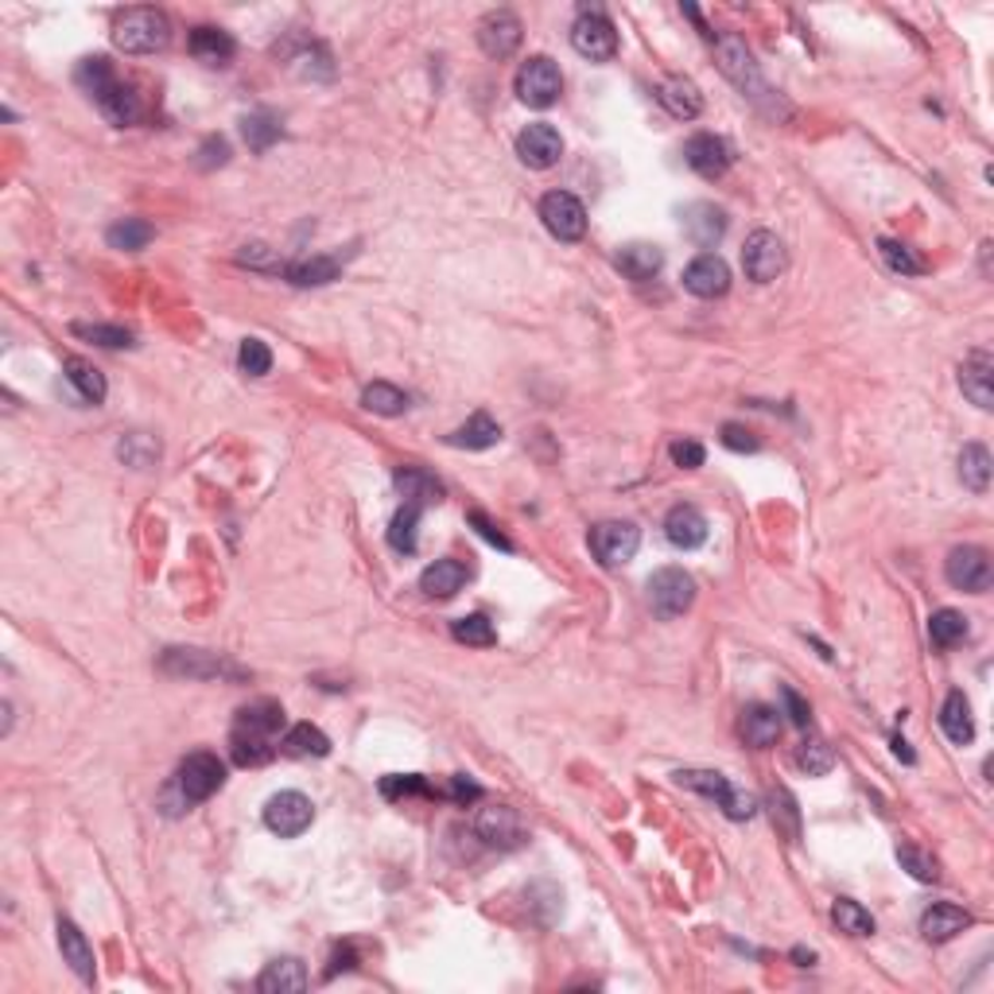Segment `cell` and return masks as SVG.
Masks as SVG:
<instances>
[{"label":"cell","instance_id":"1","mask_svg":"<svg viewBox=\"0 0 994 994\" xmlns=\"http://www.w3.org/2000/svg\"><path fill=\"white\" fill-rule=\"evenodd\" d=\"M78 86L94 98V105L101 109V117L109 121V125H136L140 121V113H145V105H140V94L128 86V82L117 78V71H113V63H109L105 54H94V59H82L78 66Z\"/></svg>","mask_w":994,"mask_h":994},{"label":"cell","instance_id":"2","mask_svg":"<svg viewBox=\"0 0 994 994\" xmlns=\"http://www.w3.org/2000/svg\"><path fill=\"white\" fill-rule=\"evenodd\" d=\"M113 44L125 54H156L172 44V20L160 9H125L113 24Z\"/></svg>","mask_w":994,"mask_h":994},{"label":"cell","instance_id":"3","mask_svg":"<svg viewBox=\"0 0 994 994\" xmlns=\"http://www.w3.org/2000/svg\"><path fill=\"white\" fill-rule=\"evenodd\" d=\"M715 51H719V71H723L726 78H731L734 86L746 94V98H754L758 105H766V98H769V105H773V90H769L766 78H761V71H758V63H754L746 39H738L734 32H726V36H719Z\"/></svg>","mask_w":994,"mask_h":994},{"label":"cell","instance_id":"4","mask_svg":"<svg viewBox=\"0 0 994 994\" xmlns=\"http://www.w3.org/2000/svg\"><path fill=\"white\" fill-rule=\"evenodd\" d=\"M676 781L684 788H692V793H704V796H711V800H719V808H723L731 820H750V816L758 812V800H754L750 793L734 788L723 773H711V769H680Z\"/></svg>","mask_w":994,"mask_h":994},{"label":"cell","instance_id":"5","mask_svg":"<svg viewBox=\"0 0 994 994\" xmlns=\"http://www.w3.org/2000/svg\"><path fill=\"white\" fill-rule=\"evenodd\" d=\"M696 602V579L687 575L684 568H660L649 579V606L660 622H672V618L687 614Z\"/></svg>","mask_w":994,"mask_h":994},{"label":"cell","instance_id":"6","mask_svg":"<svg viewBox=\"0 0 994 994\" xmlns=\"http://www.w3.org/2000/svg\"><path fill=\"white\" fill-rule=\"evenodd\" d=\"M571 47L591 63H610L618 54V32L614 24L602 16V9H583L579 20L571 24Z\"/></svg>","mask_w":994,"mask_h":994},{"label":"cell","instance_id":"7","mask_svg":"<svg viewBox=\"0 0 994 994\" xmlns=\"http://www.w3.org/2000/svg\"><path fill=\"white\" fill-rule=\"evenodd\" d=\"M560 90H563L560 66L551 63L548 54H533V59L521 63V71H517V98H521L524 105L548 109L551 101L560 98Z\"/></svg>","mask_w":994,"mask_h":994},{"label":"cell","instance_id":"8","mask_svg":"<svg viewBox=\"0 0 994 994\" xmlns=\"http://www.w3.org/2000/svg\"><path fill=\"white\" fill-rule=\"evenodd\" d=\"M222 781H226V766H222V761H218L214 754H207V750L183 758L179 773H175V785H179V793H183V800H187V805L210 800V796L222 788Z\"/></svg>","mask_w":994,"mask_h":994},{"label":"cell","instance_id":"9","mask_svg":"<svg viewBox=\"0 0 994 994\" xmlns=\"http://www.w3.org/2000/svg\"><path fill=\"white\" fill-rule=\"evenodd\" d=\"M637 548H642V533L630 521H602L591 529V551L602 568H622L637 556Z\"/></svg>","mask_w":994,"mask_h":994},{"label":"cell","instance_id":"10","mask_svg":"<svg viewBox=\"0 0 994 994\" xmlns=\"http://www.w3.org/2000/svg\"><path fill=\"white\" fill-rule=\"evenodd\" d=\"M311 820H315V805H311L303 793H276L264 805V828H269L272 835H281V840H296V835H303L311 828Z\"/></svg>","mask_w":994,"mask_h":994},{"label":"cell","instance_id":"11","mask_svg":"<svg viewBox=\"0 0 994 994\" xmlns=\"http://www.w3.org/2000/svg\"><path fill=\"white\" fill-rule=\"evenodd\" d=\"M742 269L754 284H773L785 272V245L778 234L769 229H754L746 237V249H742Z\"/></svg>","mask_w":994,"mask_h":994},{"label":"cell","instance_id":"12","mask_svg":"<svg viewBox=\"0 0 994 994\" xmlns=\"http://www.w3.org/2000/svg\"><path fill=\"white\" fill-rule=\"evenodd\" d=\"M541 218L548 234L560 237V241H579L587 234V210L571 190H548L541 199Z\"/></svg>","mask_w":994,"mask_h":994},{"label":"cell","instance_id":"13","mask_svg":"<svg viewBox=\"0 0 994 994\" xmlns=\"http://www.w3.org/2000/svg\"><path fill=\"white\" fill-rule=\"evenodd\" d=\"M944 575L956 591H968V595H983L991 587V560L986 551L976 544H964V548H952L948 563H944Z\"/></svg>","mask_w":994,"mask_h":994},{"label":"cell","instance_id":"14","mask_svg":"<svg viewBox=\"0 0 994 994\" xmlns=\"http://www.w3.org/2000/svg\"><path fill=\"white\" fill-rule=\"evenodd\" d=\"M517 156H521L524 167H533V172H548V167L560 163L563 140L551 125L536 121V125L521 128V136H517Z\"/></svg>","mask_w":994,"mask_h":994},{"label":"cell","instance_id":"15","mask_svg":"<svg viewBox=\"0 0 994 994\" xmlns=\"http://www.w3.org/2000/svg\"><path fill=\"white\" fill-rule=\"evenodd\" d=\"M160 669L172 672V676H195V680H210V676H241L237 664L214 657V653L202 649H167L160 657Z\"/></svg>","mask_w":994,"mask_h":994},{"label":"cell","instance_id":"16","mask_svg":"<svg viewBox=\"0 0 994 994\" xmlns=\"http://www.w3.org/2000/svg\"><path fill=\"white\" fill-rule=\"evenodd\" d=\"M521 20L513 16V12L497 9V12H486L479 24V47L489 54V59H509V54L521 47Z\"/></svg>","mask_w":994,"mask_h":994},{"label":"cell","instance_id":"17","mask_svg":"<svg viewBox=\"0 0 994 994\" xmlns=\"http://www.w3.org/2000/svg\"><path fill=\"white\" fill-rule=\"evenodd\" d=\"M684 288L699 299H719V296H726V288H731V269H726L723 257L699 253L696 261L684 269Z\"/></svg>","mask_w":994,"mask_h":994},{"label":"cell","instance_id":"18","mask_svg":"<svg viewBox=\"0 0 994 994\" xmlns=\"http://www.w3.org/2000/svg\"><path fill=\"white\" fill-rule=\"evenodd\" d=\"M684 160H687V167L696 175H704V179H719V175L731 167V145H726L723 136L699 133L684 145Z\"/></svg>","mask_w":994,"mask_h":994},{"label":"cell","instance_id":"19","mask_svg":"<svg viewBox=\"0 0 994 994\" xmlns=\"http://www.w3.org/2000/svg\"><path fill=\"white\" fill-rule=\"evenodd\" d=\"M474 832L479 840H486L489 847H517L524 840V823L513 808L497 805V808H482L479 820H474Z\"/></svg>","mask_w":994,"mask_h":994},{"label":"cell","instance_id":"20","mask_svg":"<svg viewBox=\"0 0 994 994\" xmlns=\"http://www.w3.org/2000/svg\"><path fill=\"white\" fill-rule=\"evenodd\" d=\"M657 98H660V105L669 109L676 121H696L699 113H704V94H699L696 82L684 78V74H672V78L660 82Z\"/></svg>","mask_w":994,"mask_h":994},{"label":"cell","instance_id":"21","mask_svg":"<svg viewBox=\"0 0 994 994\" xmlns=\"http://www.w3.org/2000/svg\"><path fill=\"white\" fill-rule=\"evenodd\" d=\"M684 234L699 245V249H711V245L723 241L726 234V214L715 202H692L684 210Z\"/></svg>","mask_w":994,"mask_h":994},{"label":"cell","instance_id":"22","mask_svg":"<svg viewBox=\"0 0 994 994\" xmlns=\"http://www.w3.org/2000/svg\"><path fill=\"white\" fill-rule=\"evenodd\" d=\"M614 264H618V272L630 276L633 284H649L653 276L664 269V253H660L657 245H649V241H630V245L618 249Z\"/></svg>","mask_w":994,"mask_h":994},{"label":"cell","instance_id":"23","mask_svg":"<svg viewBox=\"0 0 994 994\" xmlns=\"http://www.w3.org/2000/svg\"><path fill=\"white\" fill-rule=\"evenodd\" d=\"M959 385H964V397L971 400L976 408H991L994 405V362L991 353L976 350L964 362V370H959Z\"/></svg>","mask_w":994,"mask_h":994},{"label":"cell","instance_id":"24","mask_svg":"<svg viewBox=\"0 0 994 994\" xmlns=\"http://www.w3.org/2000/svg\"><path fill=\"white\" fill-rule=\"evenodd\" d=\"M59 952H63V964H71V971L86 983H94L98 976V964H94V948L90 941L82 936V929L74 921H59Z\"/></svg>","mask_w":994,"mask_h":994},{"label":"cell","instance_id":"25","mask_svg":"<svg viewBox=\"0 0 994 994\" xmlns=\"http://www.w3.org/2000/svg\"><path fill=\"white\" fill-rule=\"evenodd\" d=\"M393 486L400 489V497H405V506H435V501H444V482L435 479V474L420 471V467H400L397 474H393Z\"/></svg>","mask_w":994,"mask_h":994},{"label":"cell","instance_id":"26","mask_svg":"<svg viewBox=\"0 0 994 994\" xmlns=\"http://www.w3.org/2000/svg\"><path fill=\"white\" fill-rule=\"evenodd\" d=\"M343 264H346V257H338V253L303 257V261H291L288 269H284V276H288L296 288H323V284L338 281Z\"/></svg>","mask_w":994,"mask_h":994},{"label":"cell","instance_id":"27","mask_svg":"<svg viewBox=\"0 0 994 994\" xmlns=\"http://www.w3.org/2000/svg\"><path fill=\"white\" fill-rule=\"evenodd\" d=\"M664 536H669L676 548H699L707 541V517L696 506H672L664 517Z\"/></svg>","mask_w":994,"mask_h":994},{"label":"cell","instance_id":"28","mask_svg":"<svg viewBox=\"0 0 994 994\" xmlns=\"http://www.w3.org/2000/svg\"><path fill=\"white\" fill-rule=\"evenodd\" d=\"M234 51H237L234 36H229V32H222V27L202 24V27H195V32H190V54H195L199 63L226 66L229 59H234Z\"/></svg>","mask_w":994,"mask_h":994},{"label":"cell","instance_id":"29","mask_svg":"<svg viewBox=\"0 0 994 994\" xmlns=\"http://www.w3.org/2000/svg\"><path fill=\"white\" fill-rule=\"evenodd\" d=\"M303 986H308V971H303V964L296 956L272 959L269 968L261 971V979H257L261 994H299Z\"/></svg>","mask_w":994,"mask_h":994},{"label":"cell","instance_id":"30","mask_svg":"<svg viewBox=\"0 0 994 994\" xmlns=\"http://www.w3.org/2000/svg\"><path fill=\"white\" fill-rule=\"evenodd\" d=\"M968 924H971V914H968V909H959V905H952V902L932 905L929 914L921 917L924 941H932V944L952 941V936H959V932L968 929Z\"/></svg>","mask_w":994,"mask_h":994},{"label":"cell","instance_id":"31","mask_svg":"<svg viewBox=\"0 0 994 994\" xmlns=\"http://www.w3.org/2000/svg\"><path fill=\"white\" fill-rule=\"evenodd\" d=\"M467 563L459 560H435L424 568V575H420V591H424L427 598H451L462 591V583H467Z\"/></svg>","mask_w":994,"mask_h":994},{"label":"cell","instance_id":"32","mask_svg":"<svg viewBox=\"0 0 994 994\" xmlns=\"http://www.w3.org/2000/svg\"><path fill=\"white\" fill-rule=\"evenodd\" d=\"M742 738L750 742V746H758V750H766V746H773V742L781 738V711L769 704H754L742 711Z\"/></svg>","mask_w":994,"mask_h":994},{"label":"cell","instance_id":"33","mask_svg":"<svg viewBox=\"0 0 994 994\" xmlns=\"http://www.w3.org/2000/svg\"><path fill=\"white\" fill-rule=\"evenodd\" d=\"M229 754H234V761L237 766H245V769L264 766V761L276 758V738L257 734V731H245V726H234V734H229Z\"/></svg>","mask_w":994,"mask_h":994},{"label":"cell","instance_id":"34","mask_svg":"<svg viewBox=\"0 0 994 994\" xmlns=\"http://www.w3.org/2000/svg\"><path fill=\"white\" fill-rule=\"evenodd\" d=\"M497 439H501V427H497V420L489 417V412H474L459 432L447 435V444L467 447V451H486V447H494Z\"/></svg>","mask_w":994,"mask_h":994},{"label":"cell","instance_id":"35","mask_svg":"<svg viewBox=\"0 0 994 994\" xmlns=\"http://www.w3.org/2000/svg\"><path fill=\"white\" fill-rule=\"evenodd\" d=\"M941 726H944V734L956 742V746H968V742L976 738L971 704H968L964 692H948V699H944V707H941Z\"/></svg>","mask_w":994,"mask_h":994},{"label":"cell","instance_id":"36","mask_svg":"<svg viewBox=\"0 0 994 994\" xmlns=\"http://www.w3.org/2000/svg\"><path fill=\"white\" fill-rule=\"evenodd\" d=\"M234 726H245V731H257V734H269V738H276L284 726V707L276 704V699H257V704L241 707L237 711V723Z\"/></svg>","mask_w":994,"mask_h":994},{"label":"cell","instance_id":"37","mask_svg":"<svg viewBox=\"0 0 994 994\" xmlns=\"http://www.w3.org/2000/svg\"><path fill=\"white\" fill-rule=\"evenodd\" d=\"M63 370H66V381H71V389L78 393V400H86V405H101V400H105V377H101L90 362L66 358Z\"/></svg>","mask_w":994,"mask_h":994},{"label":"cell","instance_id":"38","mask_svg":"<svg viewBox=\"0 0 994 994\" xmlns=\"http://www.w3.org/2000/svg\"><path fill=\"white\" fill-rule=\"evenodd\" d=\"M959 479H964L968 489H976V494L991 489V451L983 444H968L959 451Z\"/></svg>","mask_w":994,"mask_h":994},{"label":"cell","instance_id":"39","mask_svg":"<svg viewBox=\"0 0 994 994\" xmlns=\"http://www.w3.org/2000/svg\"><path fill=\"white\" fill-rule=\"evenodd\" d=\"M284 754H291V758H326L331 754V738L319 726L296 723L284 734Z\"/></svg>","mask_w":994,"mask_h":994},{"label":"cell","instance_id":"40","mask_svg":"<svg viewBox=\"0 0 994 994\" xmlns=\"http://www.w3.org/2000/svg\"><path fill=\"white\" fill-rule=\"evenodd\" d=\"M968 637V618L959 614V610H952V606H944V610H936V614L929 618V642L936 645V649H952V645H959Z\"/></svg>","mask_w":994,"mask_h":994},{"label":"cell","instance_id":"41","mask_svg":"<svg viewBox=\"0 0 994 994\" xmlns=\"http://www.w3.org/2000/svg\"><path fill=\"white\" fill-rule=\"evenodd\" d=\"M152 237H156V229L148 226L145 218H121L117 226H109L105 241L113 245V249H121V253H140Z\"/></svg>","mask_w":994,"mask_h":994},{"label":"cell","instance_id":"42","mask_svg":"<svg viewBox=\"0 0 994 994\" xmlns=\"http://www.w3.org/2000/svg\"><path fill=\"white\" fill-rule=\"evenodd\" d=\"M878 253H882V261H886L890 269L902 272V276H924V272H929V261H924L917 249H909L905 241H894V237H882V241H878Z\"/></svg>","mask_w":994,"mask_h":994},{"label":"cell","instance_id":"43","mask_svg":"<svg viewBox=\"0 0 994 994\" xmlns=\"http://www.w3.org/2000/svg\"><path fill=\"white\" fill-rule=\"evenodd\" d=\"M362 408H370L377 417H400L408 408V397L397 389V385H389V381H373V385H365V393H362Z\"/></svg>","mask_w":994,"mask_h":994},{"label":"cell","instance_id":"44","mask_svg":"<svg viewBox=\"0 0 994 994\" xmlns=\"http://www.w3.org/2000/svg\"><path fill=\"white\" fill-rule=\"evenodd\" d=\"M769 816H773L778 832H785L788 840H800V808H796V796L788 788H773L769 793Z\"/></svg>","mask_w":994,"mask_h":994},{"label":"cell","instance_id":"45","mask_svg":"<svg viewBox=\"0 0 994 994\" xmlns=\"http://www.w3.org/2000/svg\"><path fill=\"white\" fill-rule=\"evenodd\" d=\"M71 331L78 338H86V343L105 346V350H125V346H133V331L113 326V323H74Z\"/></svg>","mask_w":994,"mask_h":994},{"label":"cell","instance_id":"46","mask_svg":"<svg viewBox=\"0 0 994 994\" xmlns=\"http://www.w3.org/2000/svg\"><path fill=\"white\" fill-rule=\"evenodd\" d=\"M832 921L840 924V932H847V936H870V932H874V917H870L859 902H850V897H840V902H835Z\"/></svg>","mask_w":994,"mask_h":994},{"label":"cell","instance_id":"47","mask_svg":"<svg viewBox=\"0 0 994 994\" xmlns=\"http://www.w3.org/2000/svg\"><path fill=\"white\" fill-rule=\"evenodd\" d=\"M117 455L128 462V467H136V471H145V467H152V462L160 459V444H156L152 435L133 432V435H125V439L117 444Z\"/></svg>","mask_w":994,"mask_h":994},{"label":"cell","instance_id":"48","mask_svg":"<svg viewBox=\"0 0 994 994\" xmlns=\"http://www.w3.org/2000/svg\"><path fill=\"white\" fill-rule=\"evenodd\" d=\"M451 633H455V642H462V645H479V649H489V645L497 642V630H494V622H489L486 614H467V618H459V622L451 625Z\"/></svg>","mask_w":994,"mask_h":994},{"label":"cell","instance_id":"49","mask_svg":"<svg viewBox=\"0 0 994 994\" xmlns=\"http://www.w3.org/2000/svg\"><path fill=\"white\" fill-rule=\"evenodd\" d=\"M417 524H420V506H405L389 524V544L405 556L417 551Z\"/></svg>","mask_w":994,"mask_h":994},{"label":"cell","instance_id":"50","mask_svg":"<svg viewBox=\"0 0 994 994\" xmlns=\"http://www.w3.org/2000/svg\"><path fill=\"white\" fill-rule=\"evenodd\" d=\"M832 746L820 738H805L800 742V750H796V766L805 769L808 778H823L828 769H832Z\"/></svg>","mask_w":994,"mask_h":994},{"label":"cell","instance_id":"51","mask_svg":"<svg viewBox=\"0 0 994 994\" xmlns=\"http://www.w3.org/2000/svg\"><path fill=\"white\" fill-rule=\"evenodd\" d=\"M245 140H249V148H257V152H264V148L281 136V121L272 117V113H249L241 125Z\"/></svg>","mask_w":994,"mask_h":994},{"label":"cell","instance_id":"52","mask_svg":"<svg viewBox=\"0 0 994 994\" xmlns=\"http://www.w3.org/2000/svg\"><path fill=\"white\" fill-rule=\"evenodd\" d=\"M237 365H241V373H249V377H264V373L272 370V350L261 343V338H245L241 350H237Z\"/></svg>","mask_w":994,"mask_h":994},{"label":"cell","instance_id":"53","mask_svg":"<svg viewBox=\"0 0 994 994\" xmlns=\"http://www.w3.org/2000/svg\"><path fill=\"white\" fill-rule=\"evenodd\" d=\"M897 859H902V867L909 870V874L921 878V882H936V878H941V867H936V859H932V855H924L921 847H909V843H905V847H897Z\"/></svg>","mask_w":994,"mask_h":994},{"label":"cell","instance_id":"54","mask_svg":"<svg viewBox=\"0 0 994 994\" xmlns=\"http://www.w3.org/2000/svg\"><path fill=\"white\" fill-rule=\"evenodd\" d=\"M381 793L389 796V800H397V796H417V793L432 796L435 788L427 785L424 778H417V773H408V778H400V773H393V778H385V781H381Z\"/></svg>","mask_w":994,"mask_h":994},{"label":"cell","instance_id":"55","mask_svg":"<svg viewBox=\"0 0 994 994\" xmlns=\"http://www.w3.org/2000/svg\"><path fill=\"white\" fill-rule=\"evenodd\" d=\"M669 455L676 467H684V471H696V467H704V459H707V451L696 444V439H676V444L669 447Z\"/></svg>","mask_w":994,"mask_h":994},{"label":"cell","instance_id":"56","mask_svg":"<svg viewBox=\"0 0 994 994\" xmlns=\"http://www.w3.org/2000/svg\"><path fill=\"white\" fill-rule=\"evenodd\" d=\"M723 447H731V451H758L761 439L750 432V427H742V424H723Z\"/></svg>","mask_w":994,"mask_h":994},{"label":"cell","instance_id":"57","mask_svg":"<svg viewBox=\"0 0 994 994\" xmlns=\"http://www.w3.org/2000/svg\"><path fill=\"white\" fill-rule=\"evenodd\" d=\"M226 160H229V145L222 140V136H210L207 145L199 148V167H202V172H210V167H222Z\"/></svg>","mask_w":994,"mask_h":994},{"label":"cell","instance_id":"58","mask_svg":"<svg viewBox=\"0 0 994 994\" xmlns=\"http://www.w3.org/2000/svg\"><path fill=\"white\" fill-rule=\"evenodd\" d=\"M471 524H474V529H479L482 536H486L489 544H497V548H501V551H513V544H509V536L501 533V529H497V524L489 521L486 513H479V509H474V513H471Z\"/></svg>","mask_w":994,"mask_h":994},{"label":"cell","instance_id":"59","mask_svg":"<svg viewBox=\"0 0 994 994\" xmlns=\"http://www.w3.org/2000/svg\"><path fill=\"white\" fill-rule=\"evenodd\" d=\"M781 699H785V715H788V719H793L796 726H808V719H812V711H808V704H805V699H800V696H796V692H793V687H788V684L781 687Z\"/></svg>","mask_w":994,"mask_h":994},{"label":"cell","instance_id":"60","mask_svg":"<svg viewBox=\"0 0 994 994\" xmlns=\"http://www.w3.org/2000/svg\"><path fill=\"white\" fill-rule=\"evenodd\" d=\"M451 796L459 800V805H467V800H479L482 788L474 785V781H467V778H451Z\"/></svg>","mask_w":994,"mask_h":994},{"label":"cell","instance_id":"61","mask_svg":"<svg viewBox=\"0 0 994 994\" xmlns=\"http://www.w3.org/2000/svg\"><path fill=\"white\" fill-rule=\"evenodd\" d=\"M894 754H897L902 761H909V766L917 761V758H914V750H909V742H905V738H894Z\"/></svg>","mask_w":994,"mask_h":994},{"label":"cell","instance_id":"62","mask_svg":"<svg viewBox=\"0 0 994 994\" xmlns=\"http://www.w3.org/2000/svg\"><path fill=\"white\" fill-rule=\"evenodd\" d=\"M793 956H796V959H800V968H808V964H812V959H816V956H812V952H805V948H796V952H793Z\"/></svg>","mask_w":994,"mask_h":994}]
</instances>
